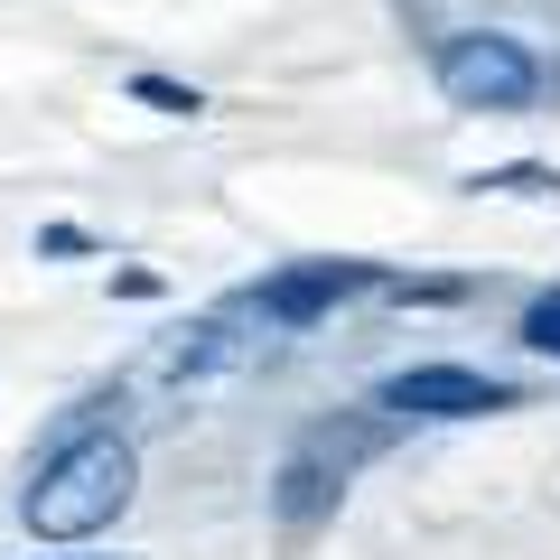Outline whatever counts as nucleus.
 Segmentation results:
<instances>
[{
    "mask_svg": "<svg viewBox=\"0 0 560 560\" xmlns=\"http://www.w3.org/2000/svg\"><path fill=\"white\" fill-rule=\"evenodd\" d=\"M383 411L411 430V420H486V411H514V383L477 374V364H401L383 374Z\"/></svg>",
    "mask_w": 560,
    "mask_h": 560,
    "instance_id": "6",
    "label": "nucleus"
},
{
    "mask_svg": "<svg viewBox=\"0 0 560 560\" xmlns=\"http://www.w3.org/2000/svg\"><path fill=\"white\" fill-rule=\"evenodd\" d=\"M477 197H523V206H560V168H541V160H514V168H477Z\"/></svg>",
    "mask_w": 560,
    "mask_h": 560,
    "instance_id": "7",
    "label": "nucleus"
},
{
    "mask_svg": "<svg viewBox=\"0 0 560 560\" xmlns=\"http://www.w3.org/2000/svg\"><path fill=\"white\" fill-rule=\"evenodd\" d=\"M253 364H271V337H261V318H243V308L224 300L215 318L168 327V337L140 355V383H160V393H206V383H234V374H253Z\"/></svg>",
    "mask_w": 560,
    "mask_h": 560,
    "instance_id": "5",
    "label": "nucleus"
},
{
    "mask_svg": "<svg viewBox=\"0 0 560 560\" xmlns=\"http://www.w3.org/2000/svg\"><path fill=\"white\" fill-rule=\"evenodd\" d=\"M514 337L533 346V355H551V364H560V290H541V300L523 308V327H514Z\"/></svg>",
    "mask_w": 560,
    "mask_h": 560,
    "instance_id": "9",
    "label": "nucleus"
},
{
    "mask_svg": "<svg viewBox=\"0 0 560 560\" xmlns=\"http://www.w3.org/2000/svg\"><path fill=\"white\" fill-rule=\"evenodd\" d=\"M393 440H401V420L383 411V401L318 411L300 440L280 448V467H271V523H280V533H308V523H327V514L346 504V486H355Z\"/></svg>",
    "mask_w": 560,
    "mask_h": 560,
    "instance_id": "2",
    "label": "nucleus"
},
{
    "mask_svg": "<svg viewBox=\"0 0 560 560\" xmlns=\"http://www.w3.org/2000/svg\"><path fill=\"white\" fill-rule=\"evenodd\" d=\"M383 280H393L383 261L318 253V261H290V271H261V280H243V290H234V308H243V318H261L271 337H300V327L337 318L346 300H374Z\"/></svg>",
    "mask_w": 560,
    "mask_h": 560,
    "instance_id": "3",
    "label": "nucleus"
},
{
    "mask_svg": "<svg viewBox=\"0 0 560 560\" xmlns=\"http://www.w3.org/2000/svg\"><path fill=\"white\" fill-rule=\"evenodd\" d=\"M131 103H150V113H178V121L206 113V94H197V84H178V75H131Z\"/></svg>",
    "mask_w": 560,
    "mask_h": 560,
    "instance_id": "8",
    "label": "nucleus"
},
{
    "mask_svg": "<svg viewBox=\"0 0 560 560\" xmlns=\"http://www.w3.org/2000/svg\"><path fill=\"white\" fill-rule=\"evenodd\" d=\"M38 253H94V234H84V224H47Z\"/></svg>",
    "mask_w": 560,
    "mask_h": 560,
    "instance_id": "10",
    "label": "nucleus"
},
{
    "mask_svg": "<svg viewBox=\"0 0 560 560\" xmlns=\"http://www.w3.org/2000/svg\"><path fill=\"white\" fill-rule=\"evenodd\" d=\"M430 75H440V94L458 113H533L541 103V57L523 38H504V28H448Z\"/></svg>",
    "mask_w": 560,
    "mask_h": 560,
    "instance_id": "4",
    "label": "nucleus"
},
{
    "mask_svg": "<svg viewBox=\"0 0 560 560\" xmlns=\"http://www.w3.org/2000/svg\"><path fill=\"white\" fill-rule=\"evenodd\" d=\"M57 560H94V551H57ZM113 560H121V551H113Z\"/></svg>",
    "mask_w": 560,
    "mask_h": 560,
    "instance_id": "11",
    "label": "nucleus"
},
{
    "mask_svg": "<svg viewBox=\"0 0 560 560\" xmlns=\"http://www.w3.org/2000/svg\"><path fill=\"white\" fill-rule=\"evenodd\" d=\"M131 486H140L131 440L103 430V420H66V440L28 467V486H20V523L38 541H57V551H75V541L113 533V523L131 514Z\"/></svg>",
    "mask_w": 560,
    "mask_h": 560,
    "instance_id": "1",
    "label": "nucleus"
}]
</instances>
